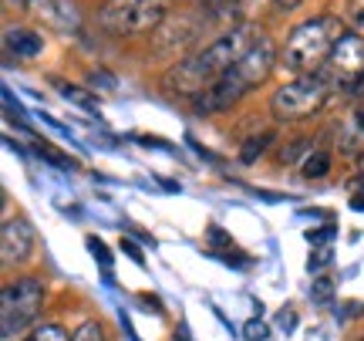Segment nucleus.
Returning <instances> with one entry per match:
<instances>
[{"mask_svg": "<svg viewBox=\"0 0 364 341\" xmlns=\"http://www.w3.org/2000/svg\"><path fill=\"white\" fill-rule=\"evenodd\" d=\"M21 4H31V0H21Z\"/></svg>", "mask_w": 364, "mask_h": 341, "instance_id": "c85d7f7f", "label": "nucleus"}, {"mask_svg": "<svg viewBox=\"0 0 364 341\" xmlns=\"http://www.w3.org/2000/svg\"><path fill=\"white\" fill-rule=\"evenodd\" d=\"M122 250H125V253H129V257H132V261H135V263H145L142 250L135 247V240H129V236H125V240H122Z\"/></svg>", "mask_w": 364, "mask_h": 341, "instance_id": "4be33fe9", "label": "nucleus"}, {"mask_svg": "<svg viewBox=\"0 0 364 341\" xmlns=\"http://www.w3.org/2000/svg\"><path fill=\"white\" fill-rule=\"evenodd\" d=\"M354 210H364V196H354Z\"/></svg>", "mask_w": 364, "mask_h": 341, "instance_id": "bb28decb", "label": "nucleus"}, {"mask_svg": "<svg viewBox=\"0 0 364 341\" xmlns=\"http://www.w3.org/2000/svg\"><path fill=\"white\" fill-rule=\"evenodd\" d=\"M243 338H247V341H267V338H270V328H267V321H260V318L247 321V328H243Z\"/></svg>", "mask_w": 364, "mask_h": 341, "instance_id": "6ab92c4d", "label": "nucleus"}, {"mask_svg": "<svg viewBox=\"0 0 364 341\" xmlns=\"http://www.w3.org/2000/svg\"><path fill=\"white\" fill-rule=\"evenodd\" d=\"M34 243H38V234H34L31 220H24V216L7 220L4 230H0V261H4V267L24 263L34 253Z\"/></svg>", "mask_w": 364, "mask_h": 341, "instance_id": "0eeeda50", "label": "nucleus"}, {"mask_svg": "<svg viewBox=\"0 0 364 341\" xmlns=\"http://www.w3.org/2000/svg\"><path fill=\"white\" fill-rule=\"evenodd\" d=\"M213 75H209L206 61H203V54H186L179 65L172 68L169 75H166V88L176 95H189V98H199V95L206 92L209 85H213Z\"/></svg>", "mask_w": 364, "mask_h": 341, "instance_id": "423d86ee", "label": "nucleus"}, {"mask_svg": "<svg viewBox=\"0 0 364 341\" xmlns=\"http://www.w3.org/2000/svg\"><path fill=\"white\" fill-rule=\"evenodd\" d=\"M247 92H250V88L243 85V81H240V75H236L233 68H230V71H226V75H223L220 81H213L206 92L196 98V112H199V115L226 112V108H233L236 102H240V98H243Z\"/></svg>", "mask_w": 364, "mask_h": 341, "instance_id": "6e6552de", "label": "nucleus"}, {"mask_svg": "<svg viewBox=\"0 0 364 341\" xmlns=\"http://www.w3.org/2000/svg\"><path fill=\"white\" fill-rule=\"evenodd\" d=\"M338 149L344 156H364V112H351L344 115L338 129Z\"/></svg>", "mask_w": 364, "mask_h": 341, "instance_id": "9b49d317", "label": "nucleus"}, {"mask_svg": "<svg viewBox=\"0 0 364 341\" xmlns=\"http://www.w3.org/2000/svg\"><path fill=\"white\" fill-rule=\"evenodd\" d=\"M71 341H105V328L98 321H85V325H78V331L71 335Z\"/></svg>", "mask_w": 364, "mask_h": 341, "instance_id": "f3484780", "label": "nucleus"}, {"mask_svg": "<svg viewBox=\"0 0 364 341\" xmlns=\"http://www.w3.org/2000/svg\"><path fill=\"white\" fill-rule=\"evenodd\" d=\"M273 61H277V48H273V41L260 38L247 54H243V58H240V61H236L233 71L240 75V81H243L247 88H257V85L270 75Z\"/></svg>", "mask_w": 364, "mask_h": 341, "instance_id": "1a4fd4ad", "label": "nucleus"}, {"mask_svg": "<svg viewBox=\"0 0 364 341\" xmlns=\"http://www.w3.org/2000/svg\"><path fill=\"white\" fill-rule=\"evenodd\" d=\"M41 304H44V280L41 277H21L17 284L4 288V298H0L4 341H11L14 335L31 328L41 315Z\"/></svg>", "mask_w": 364, "mask_h": 341, "instance_id": "20e7f679", "label": "nucleus"}, {"mask_svg": "<svg viewBox=\"0 0 364 341\" xmlns=\"http://www.w3.org/2000/svg\"><path fill=\"white\" fill-rule=\"evenodd\" d=\"M98 21L108 34H149L166 24V0H108Z\"/></svg>", "mask_w": 364, "mask_h": 341, "instance_id": "f03ea898", "label": "nucleus"}, {"mask_svg": "<svg viewBox=\"0 0 364 341\" xmlns=\"http://www.w3.org/2000/svg\"><path fill=\"white\" fill-rule=\"evenodd\" d=\"M88 250H91V257H95V261H102L105 274H108V271H112V253H108V247H105L98 236H88Z\"/></svg>", "mask_w": 364, "mask_h": 341, "instance_id": "a211bd4d", "label": "nucleus"}, {"mask_svg": "<svg viewBox=\"0 0 364 341\" xmlns=\"http://www.w3.org/2000/svg\"><path fill=\"white\" fill-rule=\"evenodd\" d=\"M300 172H304L307 179H324L327 172H331V156H327L324 149H314V152H307V156H304Z\"/></svg>", "mask_w": 364, "mask_h": 341, "instance_id": "4468645a", "label": "nucleus"}, {"mask_svg": "<svg viewBox=\"0 0 364 341\" xmlns=\"http://www.w3.org/2000/svg\"><path fill=\"white\" fill-rule=\"evenodd\" d=\"M311 294L317 298V301H331V294H334V280H327V277H317L314 280Z\"/></svg>", "mask_w": 364, "mask_h": 341, "instance_id": "412c9836", "label": "nucleus"}, {"mask_svg": "<svg viewBox=\"0 0 364 341\" xmlns=\"http://www.w3.org/2000/svg\"><path fill=\"white\" fill-rule=\"evenodd\" d=\"M88 85L91 88H102V92H115L118 88V81L108 71H88Z\"/></svg>", "mask_w": 364, "mask_h": 341, "instance_id": "aec40b11", "label": "nucleus"}, {"mask_svg": "<svg viewBox=\"0 0 364 341\" xmlns=\"http://www.w3.org/2000/svg\"><path fill=\"white\" fill-rule=\"evenodd\" d=\"M54 88H58V95H65L68 102L81 105L85 112H98V98H95L91 92H85V88H78V85H68V81L54 78Z\"/></svg>", "mask_w": 364, "mask_h": 341, "instance_id": "ddd939ff", "label": "nucleus"}, {"mask_svg": "<svg viewBox=\"0 0 364 341\" xmlns=\"http://www.w3.org/2000/svg\"><path fill=\"white\" fill-rule=\"evenodd\" d=\"M354 95H358V98H361V102H364V75H361V81L354 85Z\"/></svg>", "mask_w": 364, "mask_h": 341, "instance_id": "a878e982", "label": "nucleus"}, {"mask_svg": "<svg viewBox=\"0 0 364 341\" xmlns=\"http://www.w3.org/2000/svg\"><path fill=\"white\" fill-rule=\"evenodd\" d=\"M24 341H71L61 325H34Z\"/></svg>", "mask_w": 364, "mask_h": 341, "instance_id": "dca6fc26", "label": "nucleus"}, {"mask_svg": "<svg viewBox=\"0 0 364 341\" xmlns=\"http://www.w3.org/2000/svg\"><path fill=\"white\" fill-rule=\"evenodd\" d=\"M364 75V38L361 34H344L338 41V48L331 51L321 78L327 81V88H344V92H354V85L361 81Z\"/></svg>", "mask_w": 364, "mask_h": 341, "instance_id": "39448f33", "label": "nucleus"}, {"mask_svg": "<svg viewBox=\"0 0 364 341\" xmlns=\"http://www.w3.org/2000/svg\"><path fill=\"white\" fill-rule=\"evenodd\" d=\"M327 92L331 88H327V81L321 75H304L297 81L280 85L270 98V108L280 122H300V118H311L324 108Z\"/></svg>", "mask_w": 364, "mask_h": 341, "instance_id": "7ed1b4c3", "label": "nucleus"}, {"mask_svg": "<svg viewBox=\"0 0 364 341\" xmlns=\"http://www.w3.org/2000/svg\"><path fill=\"white\" fill-rule=\"evenodd\" d=\"M196 34H199V27H196L193 17H179V21L162 24L156 31V48L162 54H186L189 44L196 41Z\"/></svg>", "mask_w": 364, "mask_h": 341, "instance_id": "9d476101", "label": "nucleus"}, {"mask_svg": "<svg viewBox=\"0 0 364 341\" xmlns=\"http://www.w3.org/2000/svg\"><path fill=\"white\" fill-rule=\"evenodd\" d=\"M209 236L216 240V247H233V240H230V236L223 234L220 226H209Z\"/></svg>", "mask_w": 364, "mask_h": 341, "instance_id": "5701e85b", "label": "nucleus"}, {"mask_svg": "<svg viewBox=\"0 0 364 341\" xmlns=\"http://www.w3.org/2000/svg\"><path fill=\"white\" fill-rule=\"evenodd\" d=\"M297 4H300V0H277V7H280V11H294Z\"/></svg>", "mask_w": 364, "mask_h": 341, "instance_id": "393cba45", "label": "nucleus"}, {"mask_svg": "<svg viewBox=\"0 0 364 341\" xmlns=\"http://www.w3.org/2000/svg\"><path fill=\"white\" fill-rule=\"evenodd\" d=\"M358 24L364 27V0H361V14H358Z\"/></svg>", "mask_w": 364, "mask_h": 341, "instance_id": "cd10ccee", "label": "nucleus"}, {"mask_svg": "<svg viewBox=\"0 0 364 341\" xmlns=\"http://www.w3.org/2000/svg\"><path fill=\"white\" fill-rule=\"evenodd\" d=\"M341 38H344V24L338 17H311L294 27V34L287 38L284 51H280V61L290 71L317 75V68L327 65V58L338 48Z\"/></svg>", "mask_w": 364, "mask_h": 341, "instance_id": "f257e3e1", "label": "nucleus"}, {"mask_svg": "<svg viewBox=\"0 0 364 341\" xmlns=\"http://www.w3.org/2000/svg\"><path fill=\"white\" fill-rule=\"evenodd\" d=\"M4 44H7V51L17 54V58H38V54L44 51L41 34L38 31H31V27H7Z\"/></svg>", "mask_w": 364, "mask_h": 341, "instance_id": "f8f14e48", "label": "nucleus"}, {"mask_svg": "<svg viewBox=\"0 0 364 341\" xmlns=\"http://www.w3.org/2000/svg\"><path fill=\"white\" fill-rule=\"evenodd\" d=\"M273 142V132H260V135H250L243 149H240V159L243 162H257V156H263V149Z\"/></svg>", "mask_w": 364, "mask_h": 341, "instance_id": "2eb2a0df", "label": "nucleus"}, {"mask_svg": "<svg viewBox=\"0 0 364 341\" xmlns=\"http://www.w3.org/2000/svg\"><path fill=\"white\" fill-rule=\"evenodd\" d=\"M267 0H240V11H253V7H260Z\"/></svg>", "mask_w": 364, "mask_h": 341, "instance_id": "b1692460", "label": "nucleus"}]
</instances>
